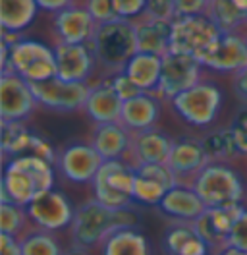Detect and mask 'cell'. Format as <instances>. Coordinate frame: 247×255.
Segmentation results:
<instances>
[{"instance_id": "6", "label": "cell", "mask_w": 247, "mask_h": 255, "mask_svg": "<svg viewBox=\"0 0 247 255\" xmlns=\"http://www.w3.org/2000/svg\"><path fill=\"white\" fill-rule=\"evenodd\" d=\"M222 101V89L215 81L201 80L187 91L174 97L170 101V107L185 124L193 128H209L218 118Z\"/></svg>"}, {"instance_id": "31", "label": "cell", "mask_w": 247, "mask_h": 255, "mask_svg": "<svg viewBox=\"0 0 247 255\" xmlns=\"http://www.w3.org/2000/svg\"><path fill=\"white\" fill-rule=\"evenodd\" d=\"M21 255H64L60 240L56 238V232H48L43 228L31 226L27 232L19 236Z\"/></svg>"}, {"instance_id": "41", "label": "cell", "mask_w": 247, "mask_h": 255, "mask_svg": "<svg viewBox=\"0 0 247 255\" xmlns=\"http://www.w3.org/2000/svg\"><path fill=\"white\" fill-rule=\"evenodd\" d=\"M226 244L236 246V248L247 252V207H246V211H244V215L238 219V223L234 224V228H232Z\"/></svg>"}, {"instance_id": "35", "label": "cell", "mask_w": 247, "mask_h": 255, "mask_svg": "<svg viewBox=\"0 0 247 255\" xmlns=\"http://www.w3.org/2000/svg\"><path fill=\"white\" fill-rule=\"evenodd\" d=\"M135 172L141 176H147V178H151L154 182H158V184H162L166 190H172L174 186H178V180H176V176L174 172L170 170V166L166 162H153V164H141L135 168Z\"/></svg>"}, {"instance_id": "10", "label": "cell", "mask_w": 247, "mask_h": 255, "mask_svg": "<svg viewBox=\"0 0 247 255\" xmlns=\"http://www.w3.org/2000/svg\"><path fill=\"white\" fill-rule=\"evenodd\" d=\"M31 89L37 97L39 107L54 112H76L83 111L85 101L91 91V83L64 81L60 78L31 83Z\"/></svg>"}, {"instance_id": "39", "label": "cell", "mask_w": 247, "mask_h": 255, "mask_svg": "<svg viewBox=\"0 0 247 255\" xmlns=\"http://www.w3.org/2000/svg\"><path fill=\"white\" fill-rule=\"evenodd\" d=\"M230 128L234 137H236V143H238V149H240L242 157H247V105L244 109L238 111V114L232 120Z\"/></svg>"}, {"instance_id": "14", "label": "cell", "mask_w": 247, "mask_h": 255, "mask_svg": "<svg viewBox=\"0 0 247 255\" xmlns=\"http://www.w3.org/2000/svg\"><path fill=\"white\" fill-rule=\"evenodd\" d=\"M199 62L205 70L236 76L247 66V35L240 31L222 33Z\"/></svg>"}, {"instance_id": "46", "label": "cell", "mask_w": 247, "mask_h": 255, "mask_svg": "<svg viewBox=\"0 0 247 255\" xmlns=\"http://www.w3.org/2000/svg\"><path fill=\"white\" fill-rule=\"evenodd\" d=\"M37 4H39L41 10L50 12V14H56V12H60L64 8L76 4V0H37Z\"/></svg>"}, {"instance_id": "1", "label": "cell", "mask_w": 247, "mask_h": 255, "mask_svg": "<svg viewBox=\"0 0 247 255\" xmlns=\"http://www.w3.org/2000/svg\"><path fill=\"white\" fill-rule=\"evenodd\" d=\"M54 188V164L33 153L4 160L0 201L27 207L31 201Z\"/></svg>"}, {"instance_id": "8", "label": "cell", "mask_w": 247, "mask_h": 255, "mask_svg": "<svg viewBox=\"0 0 247 255\" xmlns=\"http://www.w3.org/2000/svg\"><path fill=\"white\" fill-rule=\"evenodd\" d=\"M220 35L222 31L211 21L207 14L178 16L172 21L170 52L189 54L201 60L220 39Z\"/></svg>"}, {"instance_id": "47", "label": "cell", "mask_w": 247, "mask_h": 255, "mask_svg": "<svg viewBox=\"0 0 247 255\" xmlns=\"http://www.w3.org/2000/svg\"><path fill=\"white\" fill-rule=\"evenodd\" d=\"M215 255H247V252L244 250H240V248H236V246H230V244H226L224 248H220Z\"/></svg>"}, {"instance_id": "30", "label": "cell", "mask_w": 247, "mask_h": 255, "mask_svg": "<svg viewBox=\"0 0 247 255\" xmlns=\"http://www.w3.org/2000/svg\"><path fill=\"white\" fill-rule=\"evenodd\" d=\"M205 14L222 33H244L247 27V14L238 8L234 0H211Z\"/></svg>"}, {"instance_id": "19", "label": "cell", "mask_w": 247, "mask_h": 255, "mask_svg": "<svg viewBox=\"0 0 247 255\" xmlns=\"http://www.w3.org/2000/svg\"><path fill=\"white\" fill-rule=\"evenodd\" d=\"M174 139L160 128H149L143 131L131 133L129 151L125 160L137 168L141 164H153V162H168L170 151H172Z\"/></svg>"}, {"instance_id": "38", "label": "cell", "mask_w": 247, "mask_h": 255, "mask_svg": "<svg viewBox=\"0 0 247 255\" xmlns=\"http://www.w3.org/2000/svg\"><path fill=\"white\" fill-rule=\"evenodd\" d=\"M143 16L154 17V19H164V21H174L178 17V14H176V8H174L172 0H147Z\"/></svg>"}, {"instance_id": "9", "label": "cell", "mask_w": 247, "mask_h": 255, "mask_svg": "<svg viewBox=\"0 0 247 255\" xmlns=\"http://www.w3.org/2000/svg\"><path fill=\"white\" fill-rule=\"evenodd\" d=\"M203 64L189 54L168 52L162 56V76L156 95L162 101H172L176 95L187 91L203 80Z\"/></svg>"}, {"instance_id": "17", "label": "cell", "mask_w": 247, "mask_h": 255, "mask_svg": "<svg viewBox=\"0 0 247 255\" xmlns=\"http://www.w3.org/2000/svg\"><path fill=\"white\" fill-rule=\"evenodd\" d=\"M56 78L64 81L91 83L93 74L97 72V60L91 45H68L56 43Z\"/></svg>"}, {"instance_id": "45", "label": "cell", "mask_w": 247, "mask_h": 255, "mask_svg": "<svg viewBox=\"0 0 247 255\" xmlns=\"http://www.w3.org/2000/svg\"><path fill=\"white\" fill-rule=\"evenodd\" d=\"M0 255H21L19 238L0 232Z\"/></svg>"}, {"instance_id": "34", "label": "cell", "mask_w": 247, "mask_h": 255, "mask_svg": "<svg viewBox=\"0 0 247 255\" xmlns=\"http://www.w3.org/2000/svg\"><path fill=\"white\" fill-rule=\"evenodd\" d=\"M166 191L168 190L162 184L135 172V182H133V191H131L135 203L145 205V207H158V203L162 201Z\"/></svg>"}, {"instance_id": "16", "label": "cell", "mask_w": 247, "mask_h": 255, "mask_svg": "<svg viewBox=\"0 0 247 255\" xmlns=\"http://www.w3.org/2000/svg\"><path fill=\"white\" fill-rule=\"evenodd\" d=\"M97 21L85 4H72L60 12L52 14V33L56 43L68 45H87L91 43Z\"/></svg>"}, {"instance_id": "42", "label": "cell", "mask_w": 247, "mask_h": 255, "mask_svg": "<svg viewBox=\"0 0 247 255\" xmlns=\"http://www.w3.org/2000/svg\"><path fill=\"white\" fill-rule=\"evenodd\" d=\"M178 16H195L205 14L211 0H172Z\"/></svg>"}, {"instance_id": "48", "label": "cell", "mask_w": 247, "mask_h": 255, "mask_svg": "<svg viewBox=\"0 0 247 255\" xmlns=\"http://www.w3.org/2000/svg\"><path fill=\"white\" fill-rule=\"evenodd\" d=\"M64 255H89V250L79 248V246H76V244H72L70 248L64 250Z\"/></svg>"}, {"instance_id": "23", "label": "cell", "mask_w": 247, "mask_h": 255, "mask_svg": "<svg viewBox=\"0 0 247 255\" xmlns=\"http://www.w3.org/2000/svg\"><path fill=\"white\" fill-rule=\"evenodd\" d=\"M131 143V131L120 122L95 124L91 133V145L105 160L125 159Z\"/></svg>"}, {"instance_id": "32", "label": "cell", "mask_w": 247, "mask_h": 255, "mask_svg": "<svg viewBox=\"0 0 247 255\" xmlns=\"http://www.w3.org/2000/svg\"><path fill=\"white\" fill-rule=\"evenodd\" d=\"M33 224H31L25 207L10 203V201H0V232L2 234L19 238Z\"/></svg>"}, {"instance_id": "25", "label": "cell", "mask_w": 247, "mask_h": 255, "mask_svg": "<svg viewBox=\"0 0 247 255\" xmlns=\"http://www.w3.org/2000/svg\"><path fill=\"white\" fill-rule=\"evenodd\" d=\"M97 250L101 255H151V244L137 226H120Z\"/></svg>"}, {"instance_id": "11", "label": "cell", "mask_w": 247, "mask_h": 255, "mask_svg": "<svg viewBox=\"0 0 247 255\" xmlns=\"http://www.w3.org/2000/svg\"><path fill=\"white\" fill-rule=\"evenodd\" d=\"M103 162L105 159L99 155L91 141H76L58 151L54 166L62 178L72 184H91Z\"/></svg>"}, {"instance_id": "28", "label": "cell", "mask_w": 247, "mask_h": 255, "mask_svg": "<svg viewBox=\"0 0 247 255\" xmlns=\"http://www.w3.org/2000/svg\"><path fill=\"white\" fill-rule=\"evenodd\" d=\"M33 135L35 133L23 122L0 120V149L4 160L29 153Z\"/></svg>"}, {"instance_id": "5", "label": "cell", "mask_w": 247, "mask_h": 255, "mask_svg": "<svg viewBox=\"0 0 247 255\" xmlns=\"http://www.w3.org/2000/svg\"><path fill=\"white\" fill-rule=\"evenodd\" d=\"M4 45H8V43H4ZM0 70L14 72L29 83L52 80V78H56L54 47H48L35 39L21 37L14 45H8V60L0 64Z\"/></svg>"}, {"instance_id": "44", "label": "cell", "mask_w": 247, "mask_h": 255, "mask_svg": "<svg viewBox=\"0 0 247 255\" xmlns=\"http://www.w3.org/2000/svg\"><path fill=\"white\" fill-rule=\"evenodd\" d=\"M232 85H234V93L238 99L247 105V66L244 70H240L236 76H232Z\"/></svg>"}, {"instance_id": "18", "label": "cell", "mask_w": 247, "mask_h": 255, "mask_svg": "<svg viewBox=\"0 0 247 255\" xmlns=\"http://www.w3.org/2000/svg\"><path fill=\"white\" fill-rule=\"evenodd\" d=\"M211 160L205 153V147L201 139L195 137H178L172 143L168 164L170 170L174 172L178 184L182 186H191L195 176L209 164Z\"/></svg>"}, {"instance_id": "24", "label": "cell", "mask_w": 247, "mask_h": 255, "mask_svg": "<svg viewBox=\"0 0 247 255\" xmlns=\"http://www.w3.org/2000/svg\"><path fill=\"white\" fill-rule=\"evenodd\" d=\"M133 23H135L139 52H149L156 56L168 54L170 39H172V21L141 16Z\"/></svg>"}, {"instance_id": "27", "label": "cell", "mask_w": 247, "mask_h": 255, "mask_svg": "<svg viewBox=\"0 0 247 255\" xmlns=\"http://www.w3.org/2000/svg\"><path fill=\"white\" fill-rule=\"evenodd\" d=\"M37 0H0V27L2 31L21 33L35 21L39 12Z\"/></svg>"}, {"instance_id": "7", "label": "cell", "mask_w": 247, "mask_h": 255, "mask_svg": "<svg viewBox=\"0 0 247 255\" xmlns=\"http://www.w3.org/2000/svg\"><path fill=\"white\" fill-rule=\"evenodd\" d=\"M135 168L125 159L105 160L101 170L91 182L93 197L108 209H131L133 201Z\"/></svg>"}, {"instance_id": "36", "label": "cell", "mask_w": 247, "mask_h": 255, "mask_svg": "<svg viewBox=\"0 0 247 255\" xmlns=\"http://www.w3.org/2000/svg\"><path fill=\"white\" fill-rule=\"evenodd\" d=\"M107 80L110 81V85L114 87V91L118 93V97H120L122 101L133 99V97H137L139 93H145V91H141L137 85L131 81V78H129L125 72H118V74H114V76H108Z\"/></svg>"}, {"instance_id": "12", "label": "cell", "mask_w": 247, "mask_h": 255, "mask_svg": "<svg viewBox=\"0 0 247 255\" xmlns=\"http://www.w3.org/2000/svg\"><path fill=\"white\" fill-rule=\"evenodd\" d=\"M25 211L33 226L48 232H60L64 228H70L76 215V207L72 205L68 195L54 188L37 195Z\"/></svg>"}, {"instance_id": "20", "label": "cell", "mask_w": 247, "mask_h": 255, "mask_svg": "<svg viewBox=\"0 0 247 255\" xmlns=\"http://www.w3.org/2000/svg\"><path fill=\"white\" fill-rule=\"evenodd\" d=\"M156 209L170 223H193L205 213L207 205L191 186L178 184L166 191V195L162 197Z\"/></svg>"}, {"instance_id": "26", "label": "cell", "mask_w": 247, "mask_h": 255, "mask_svg": "<svg viewBox=\"0 0 247 255\" xmlns=\"http://www.w3.org/2000/svg\"><path fill=\"white\" fill-rule=\"evenodd\" d=\"M124 72L131 78V81L145 93H156L160 76H162V56L137 52L125 64Z\"/></svg>"}, {"instance_id": "13", "label": "cell", "mask_w": 247, "mask_h": 255, "mask_svg": "<svg viewBox=\"0 0 247 255\" xmlns=\"http://www.w3.org/2000/svg\"><path fill=\"white\" fill-rule=\"evenodd\" d=\"M39 103L31 83L14 72L0 74V120L25 122Z\"/></svg>"}, {"instance_id": "49", "label": "cell", "mask_w": 247, "mask_h": 255, "mask_svg": "<svg viewBox=\"0 0 247 255\" xmlns=\"http://www.w3.org/2000/svg\"><path fill=\"white\" fill-rule=\"evenodd\" d=\"M236 4H238V8L242 10V12H246L247 14V0H234Z\"/></svg>"}, {"instance_id": "21", "label": "cell", "mask_w": 247, "mask_h": 255, "mask_svg": "<svg viewBox=\"0 0 247 255\" xmlns=\"http://www.w3.org/2000/svg\"><path fill=\"white\" fill-rule=\"evenodd\" d=\"M124 101L114 91L107 78H101L97 83H91V91L85 101L83 112L93 124H108L120 122Z\"/></svg>"}, {"instance_id": "33", "label": "cell", "mask_w": 247, "mask_h": 255, "mask_svg": "<svg viewBox=\"0 0 247 255\" xmlns=\"http://www.w3.org/2000/svg\"><path fill=\"white\" fill-rule=\"evenodd\" d=\"M197 236L193 223H170L162 236V250L166 255H180L189 240Z\"/></svg>"}, {"instance_id": "29", "label": "cell", "mask_w": 247, "mask_h": 255, "mask_svg": "<svg viewBox=\"0 0 247 255\" xmlns=\"http://www.w3.org/2000/svg\"><path fill=\"white\" fill-rule=\"evenodd\" d=\"M201 141L211 162H232L242 157L230 126L216 128L213 131H209L205 137H201Z\"/></svg>"}, {"instance_id": "22", "label": "cell", "mask_w": 247, "mask_h": 255, "mask_svg": "<svg viewBox=\"0 0 247 255\" xmlns=\"http://www.w3.org/2000/svg\"><path fill=\"white\" fill-rule=\"evenodd\" d=\"M162 112V99L156 93H139L133 99L124 101L122 116L120 124L127 128L131 133L133 131H143L154 128L160 120Z\"/></svg>"}, {"instance_id": "3", "label": "cell", "mask_w": 247, "mask_h": 255, "mask_svg": "<svg viewBox=\"0 0 247 255\" xmlns=\"http://www.w3.org/2000/svg\"><path fill=\"white\" fill-rule=\"evenodd\" d=\"M120 226H137V219L131 213V209H108L99 203L95 197L83 201L76 207L74 221L70 224V238L72 244L79 248L93 250L103 244V240L114 228Z\"/></svg>"}, {"instance_id": "2", "label": "cell", "mask_w": 247, "mask_h": 255, "mask_svg": "<svg viewBox=\"0 0 247 255\" xmlns=\"http://www.w3.org/2000/svg\"><path fill=\"white\" fill-rule=\"evenodd\" d=\"M89 45L93 48L101 78L124 72L125 64L133 58V54L139 52L135 23L131 19H122V17L97 23V29L93 33Z\"/></svg>"}, {"instance_id": "4", "label": "cell", "mask_w": 247, "mask_h": 255, "mask_svg": "<svg viewBox=\"0 0 247 255\" xmlns=\"http://www.w3.org/2000/svg\"><path fill=\"white\" fill-rule=\"evenodd\" d=\"M191 188L207 207L238 205L246 197V184L230 162H209L195 176Z\"/></svg>"}, {"instance_id": "40", "label": "cell", "mask_w": 247, "mask_h": 255, "mask_svg": "<svg viewBox=\"0 0 247 255\" xmlns=\"http://www.w3.org/2000/svg\"><path fill=\"white\" fill-rule=\"evenodd\" d=\"M145 6H147V0H114L118 17L131 19V21H135L145 14Z\"/></svg>"}, {"instance_id": "37", "label": "cell", "mask_w": 247, "mask_h": 255, "mask_svg": "<svg viewBox=\"0 0 247 255\" xmlns=\"http://www.w3.org/2000/svg\"><path fill=\"white\" fill-rule=\"evenodd\" d=\"M83 4L91 12V16L95 17L97 23H105V21L118 19L116 8H114V0H85Z\"/></svg>"}, {"instance_id": "15", "label": "cell", "mask_w": 247, "mask_h": 255, "mask_svg": "<svg viewBox=\"0 0 247 255\" xmlns=\"http://www.w3.org/2000/svg\"><path fill=\"white\" fill-rule=\"evenodd\" d=\"M246 205H226V207H207L205 213L193 221V228L211 248V255H215L220 248L226 246L234 224L244 215Z\"/></svg>"}, {"instance_id": "43", "label": "cell", "mask_w": 247, "mask_h": 255, "mask_svg": "<svg viewBox=\"0 0 247 255\" xmlns=\"http://www.w3.org/2000/svg\"><path fill=\"white\" fill-rule=\"evenodd\" d=\"M29 153L33 155H37V157H41V159L48 160V162H56V155H58V151H54V147L46 141L45 137H41V135H33V141H31V149Z\"/></svg>"}]
</instances>
